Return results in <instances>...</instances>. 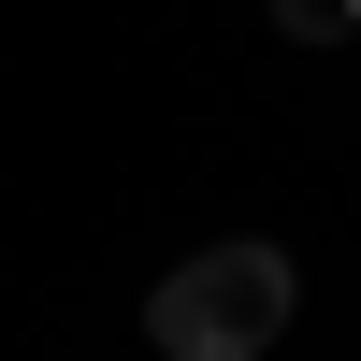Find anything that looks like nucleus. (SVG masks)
I'll return each mask as SVG.
<instances>
[{
	"mask_svg": "<svg viewBox=\"0 0 361 361\" xmlns=\"http://www.w3.org/2000/svg\"><path fill=\"white\" fill-rule=\"evenodd\" d=\"M289 304H304L289 246L231 231V246H188L159 289H145V333H159V361H260V347L289 333Z\"/></svg>",
	"mask_w": 361,
	"mask_h": 361,
	"instance_id": "obj_1",
	"label": "nucleus"
},
{
	"mask_svg": "<svg viewBox=\"0 0 361 361\" xmlns=\"http://www.w3.org/2000/svg\"><path fill=\"white\" fill-rule=\"evenodd\" d=\"M275 29H289V44H347V29H361V0H275Z\"/></svg>",
	"mask_w": 361,
	"mask_h": 361,
	"instance_id": "obj_2",
	"label": "nucleus"
}]
</instances>
